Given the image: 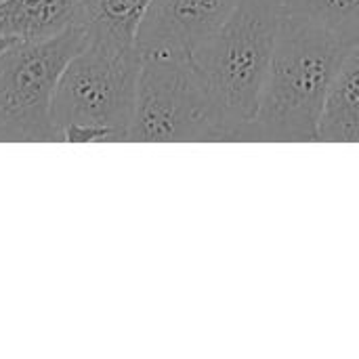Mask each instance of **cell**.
I'll list each match as a JSON object with an SVG mask.
<instances>
[{
	"mask_svg": "<svg viewBox=\"0 0 359 359\" xmlns=\"http://www.w3.org/2000/svg\"><path fill=\"white\" fill-rule=\"evenodd\" d=\"M351 46L322 23L284 11L259 109L240 139L318 141L328 88Z\"/></svg>",
	"mask_w": 359,
	"mask_h": 359,
	"instance_id": "6da1fadb",
	"label": "cell"
},
{
	"mask_svg": "<svg viewBox=\"0 0 359 359\" xmlns=\"http://www.w3.org/2000/svg\"><path fill=\"white\" fill-rule=\"evenodd\" d=\"M284 17L282 0H240L194 63L215 105L221 139H240L252 122Z\"/></svg>",
	"mask_w": 359,
	"mask_h": 359,
	"instance_id": "7a4b0ae2",
	"label": "cell"
},
{
	"mask_svg": "<svg viewBox=\"0 0 359 359\" xmlns=\"http://www.w3.org/2000/svg\"><path fill=\"white\" fill-rule=\"evenodd\" d=\"M88 44L80 23L46 40H17L0 53V141H59L53 99L67 63Z\"/></svg>",
	"mask_w": 359,
	"mask_h": 359,
	"instance_id": "3957f363",
	"label": "cell"
},
{
	"mask_svg": "<svg viewBox=\"0 0 359 359\" xmlns=\"http://www.w3.org/2000/svg\"><path fill=\"white\" fill-rule=\"evenodd\" d=\"M221 128L191 55L143 53L128 141H217Z\"/></svg>",
	"mask_w": 359,
	"mask_h": 359,
	"instance_id": "277c9868",
	"label": "cell"
},
{
	"mask_svg": "<svg viewBox=\"0 0 359 359\" xmlns=\"http://www.w3.org/2000/svg\"><path fill=\"white\" fill-rule=\"evenodd\" d=\"M141 53L90 42L67 63L55 99L53 124H99L126 135L135 114Z\"/></svg>",
	"mask_w": 359,
	"mask_h": 359,
	"instance_id": "5b68a950",
	"label": "cell"
},
{
	"mask_svg": "<svg viewBox=\"0 0 359 359\" xmlns=\"http://www.w3.org/2000/svg\"><path fill=\"white\" fill-rule=\"evenodd\" d=\"M240 0H151L137 32L139 53L194 55L229 19Z\"/></svg>",
	"mask_w": 359,
	"mask_h": 359,
	"instance_id": "8992f818",
	"label": "cell"
},
{
	"mask_svg": "<svg viewBox=\"0 0 359 359\" xmlns=\"http://www.w3.org/2000/svg\"><path fill=\"white\" fill-rule=\"evenodd\" d=\"M318 141L359 143V40L345 55L322 107Z\"/></svg>",
	"mask_w": 359,
	"mask_h": 359,
	"instance_id": "52a82bcc",
	"label": "cell"
},
{
	"mask_svg": "<svg viewBox=\"0 0 359 359\" xmlns=\"http://www.w3.org/2000/svg\"><path fill=\"white\" fill-rule=\"evenodd\" d=\"M78 23V0H0V36L46 40Z\"/></svg>",
	"mask_w": 359,
	"mask_h": 359,
	"instance_id": "ba28073f",
	"label": "cell"
},
{
	"mask_svg": "<svg viewBox=\"0 0 359 359\" xmlns=\"http://www.w3.org/2000/svg\"><path fill=\"white\" fill-rule=\"evenodd\" d=\"M151 0H78V23L88 40L109 48L137 46L139 25Z\"/></svg>",
	"mask_w": 359,
	"mask_h": 359,
	"instance_id": "9c48e42d",
	"label": "cell"
},
{
	"mask_svg": "<svg viewBox=\"0 0 359 359\" xmlns=\"http://www.w3.org/2000/svg\"><path fill=\"white\" fill-rule=\"evenodd\" d=\"M286 13L309 17L324 27L358 42L359 0H282Z\"/></svg>",
	"mask_w": 359,
	"mask_h": 359,
	"instance_id": "30bf717a",
	"label": "cell"
},
{
	"mask_svg": "<svg viewBox=\"0 0 359 359\" xmlns=\"http://www.w3.org/2000/svg\"><path fill=\"white\" fill-rule=\"evenodd\" d=\"M59 141H67V143H93V141L109 143V141H126V135L116 130V128H107V126H99V124H67V126L61 128Z\"/></svg>",
	"mask_w": 359,
	"mask_h": 359,
	"instance_id": "8fae6325",
	"label": "cell"
},
{
	"mask_svg": "<svg viewBox=\"0 0 359 359\" xmlns=\"http://www.w3.org/2000/svg\"><path fill=\"white\" fill-rule=\"evenodd\" d=\"M13 42H17V40H11V38H4V36H0V53H2L4 48H8Z\"/></svg>",
	"mask_w": 359,
	"mask_h": 359,
	"instance_id": "7c38bea8",
	"label": "cell"
}]
</instances>
